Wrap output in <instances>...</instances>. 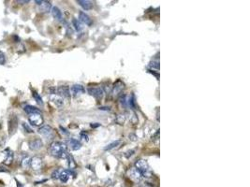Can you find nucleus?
<instances>
[{
  "label": "nucleus",
  "instance_id": "6ab92c4d",
  "mask_svg": "<svg viewBox=\"0 0 250 187\" xmlns=\"http://www.w3.org/2000/svg\"><path fill=\"white\" fill-rule=\"evenodd\" d=\"M24 110L29 115L30 114H35V113H39V114H41V111H40L38 108H36V107H34V106H31V105L25 106L24 108Z\"/></svg>",
  "mask_w": 250,
  "mask_h": 187
},
{
  "label": "nucleus",
  "instance_id": "f257e3e1",
  "mask_svg": "<svg viewBox=\"0 0 250 187\" xmlns=\"http://www.w3.org/2000/svg\"><path fill=\"white\" fill-rule=\"evenodd\" d=\"M49 151L51 155L56 158L66 159L67 155H69V153H67V146L63 142H59V141L53 142L50 146Z\"/></svg>",
  "mask_w": 250,
  "mask_h": 187
},
{
  "label": "nucleus",
  "instance_id": "39448f33",
  "mask_svg": "<svg viewBox=\"0 0 250 187\" xmlns=\"http://www.w3.org/2000/svg\"><path fill=\"white\" fill-rule=\"evenodd\" d=\"M28 121L31 125L33 126H40L43 124V118L41 114L39 113H35V114H30L28 117Z\"/></svg>",
  "mask_w": 250,
  "mask_h": 187
},
{
  "label": "nucleus",
  "instance_id": "9d476101",
  "mask_svg": "<svg viewBox=\"0 0 250 187\" xmlns=\"http://www.w3.org/2000/svg\"><path fill=\"white\" fill-rule=\"evenodd\" d=\"M127 174H128V176H129L134 182H136V183H139V182H141V179H143V177H141V173L138 171V169L135 168H131L130 169H128V171H127Z\"/></svg>",
  "mask_w": 250,
  "mask_h": 187
},
{
  "label": "nucleus",
  "instance_id": "9b49d317",
  "mask_svg": "<svg viewBox=\"0 0 250 187\" xmlns=\"http://www.w3.org/2000/svg\"><path fill=\"white\" fill-rule=\"evenodd\" d=\"M43 146V142L40 138H34L29 141V148L32 151H38L41 149Z\"/></svg>",
  "mask_w": 250,
  "mask_h": 187
},
{
  "label": "nucleus",
  "instance_id": "1a4fd4ad",
  "mask_svg": "<svg viewBox=\"0 0 250 187\" xmlns=\"http://www.w3.org/2000/svg\"><path fill=\"white\" fill-rule=\"evenodd\" d=\"M56 95H58L59 96L66 97V98H70V89L69 86L67 85H61L59 87L56 88Z\"/></svg>",
  "mask_w": 250,
  "mask_h": 187
},
{
  "label": "nucleus",
  "instance_id": "6e6552de",
  "mask_svg": "<svg viewBox=\"0 0 250 187\" xmlns=\"http://www.w3.org/2000/svg\"><path fill=\"white\" fill-rule=\"evenodd\" d=\"M70 89V95L74 97H78L81 95H83V94L85 93L84 87L81 84H74Z\"/></svg>",
  "mask_w": 250,
  "mask_h": 187
},
{
  "label": "nucleus",
  "instance_id": "7ed1b4c3",
  "mask_svg": "<svg viewBox=\"0 0 250 187\" xmlns=\"http://www.w3.org/2000/svg\"><path fill=\"white\" fill-rule=\"evenodd\" d=\"M17 126H18V117L16 114H11L8 121V128H9L10 136L13 135L16 132Z\"/></svg>",
  "mask_w": 250,
  "mask_h": 187
},
{
  "label": "nucleus",
  "instance_id": "c756f323",
  "mask_svg": "<svg viewBox=\"0 0 250 187\" xmlns=\"http://www.w3.org/2000/svg\"><path fill=\"white\" fill-rule=\"evenodd\" d=\"M6 64V57H5V54L2 52H0V65H5Z\"/></svg>",
  "mask_w": 250,
  "mask_h": 187
},
{
  "label": "nucleus",
  "instance_id": "a211bd4d",
  "mask_svg": "<svg viewBox=\"0 0 250 187\" xmlns=\"http://www.w3.org/2000/svg\"><path fill=\"white\" fill-rule=\"evenodd\" d=\"M124 83L121 82V81H117L115 83H114V86H113V91H112V94L114 96H117L119 95V94L123 91L124 89Z\"/></svg>",
  "mask_w": 250,
  "mask_h": 187
},
{
  "label": "nucleus",
  "instance_id": "aec40b11",
  "mask_svg": "<svg viewBox=\"0 0 250 187\" xmlns=\"http://www.w3.org/2000/svg\"><path fill=\"white\" fill-rule=\"evenodd\" d=\"M77 3L85 10H89L93 8V4L90 1H87V0H78Z\"/></svg>",
  "mask_w": 250,
  "mask_h": 187
},
{
  "label": "nucleus",
  "instance_id": "4468645a",
  "mask_svg": "<svg viewBox=\"0 0 250 187\" xmlns=\"http://www.w3.org/2000/svg\"><path fill=\"white\" fill-rule=\"evenodd\" d=\"M50 100L52 101V103L55 104L56 107H62L64 102H63V98L61 96H59L56 94H53V95H50Z\"/></svg>",
  "mask_w": 250,
  "mask_h": 187
},
{
  "label": "nucleus",
  "instance_id": "ddd939ff",
  "mask_svg": "<svg viewBox=\"0 0 250 187\" xmlns=\"http://www.w3.org/2000/svg\"><path fill=\"white\" fill-rule=\"evenodd\" d=\"M70 178V170H67V169H61L59 173V177L58 179L60 180V182L66 183L69 182V180Z\"/></svg>",
  "mask_w": 250,
  "mask_h": 187
},
{
  "label": "nucleus",
  "instance_id": "0eeeda50",
  "mask_svg": "<svg viewBox=\"0 0 250 187\" xmlns=\"http://www.w3.org/2000/svg\"><path fill=\"white\" fill-rule=\"evenodd\" d=\"M87 92H88L90 96H94L97 99H101L104 96V91L100 87H89L87 89Z\"/></svg>",
  "mask_w": 250,
  "mask_h": 187
},
{
  "label": "nucleus",
  "instance_id": "a878e982",
  "mask_svg": "<svg viewBox=\"0 0 250 187\" xmlns=\"http://www.w3.org/2000/svg\"><path fill=\"white\" fill-rule=\"evenodd\" d=\"M33 97L35 98L36 102H37V103H38V105H40V106H42V105H43L42 98L40 97V96L38 95V94L37 92H33Z\"/></svg>",
  "mask_w": 250,
  "mask_h": 187
},
{
  "label": "nucleus",
  "instance_id": "393cba45",
  "mask_svg": "<svg viewBox=\"0 0 250 187\" xmlns=\"http://www.w3.org/2000/svg\"><path fill=\"white\" fill-rule=\"evenodd\" d=\"M72 24L74 25V28L76 29V31H81L83 29V26H82V24H81V22L78 21V20H76V19L72 20Z\"/></svg>",
  "mask_w": 250,
  "mask_h": 187
},
{
  "label": "nucleus",
  "instance_id": "2eb2a0df",
  "mask_svg": "<svg viewBox=\"0 0 250 187\" xmlns=\"http://www.w3.org/2000/svg\"><path fill=\"white\" fill-rule=\"evenodd\" d=\"M79 21L81 23H84L86 25H91L92 24V20L90 19V17L86 14V13L81 11L79 13Z\"/></svg>",
  "mask_w": 250,
  "mask_h": 187
},
{
  "label": "nucleus",
  "instance_id": "f704fd0d",
  "mask_svg": "<svg viewBox=\"0 0 250 187\" xmlns=\"http://www.w3.org/2000/svg\"><path fill=\"white\" fill-rule=\"evenodd\" d=\"M99 110H110V108H104V107H101V108H99Z\"/></svg>",
  "mask_w": 250,
  "mask_h": 187
},
{
  "label": "nucleus",
  "instance_id": "bb28decb",
  "mask_svg": "<svg viewBox=\"0 0 250 187\" xmlns=\"http://www.w3.org/2000/svg\"><path fill=\"white\" fill-rule=\"evenodd\" d=\"M125 120H126V117L124 114H119L117 117H116V122L119 124H123L125 123Z\"/></svg>",
  "mask_w": 250,
  "mask_h": 187
},
{
  "label": "nucleus",
  "instance_id": "f03ea898",
  "mask_svg": "<svg viewBox=\"0 0 250 187\" xmlns=\"http://www.w3.org/2000/svg\"><path fill=\"white\" fill-rule=\"evenodd\" d=\"M135 168L138 169V171L141 173V175L143 178H150L152 176V171L150 169V166L148 163L143 159H140L135 163Z\"/></svg>",
  "mask_w": 250,
  "mask_h": 187
},
{
  "label": "nucleus",
  "instance_id": "473e14b6",
  "mask_svg": "<svg viewBox=\"0 0 250 187\" xmlns=\"http://www.w3.org/2000/svg\"><path fill=\"white\" fill-rule=\"evenodd\" d=\"M81 137L83 138V139L84 140V141H88V136H87L86 134H84V133H82V134H81Z\"/></svg>",
  "mask_w": 250,
  "mask_h": 187
},
{
  "label": "nucleus",
  "instance_id": "423d86ee",
  "mask_svg": "<svg viewBox=\"0 0 250 187\" xmlns=\"http://www.w3.org/2000/svg\"><path fill=\"white\" fill-rule=\"evenodd\" d=\"M42 166H43V162H42V159L40 157L38 156H34L31 158L30 160V166L33 170H36V171H39L40 169H42Z\"/></svg>",
  "mask_w": 250,
  "mask_h": 187
},
{
  "label": "nucleus",
  "instance_id": "4be33fe9",
  "mask_svg": "<svg viewBox=\"0 0 250 187\" xmlns=\"http://www.w3.org/2000/svg\"><path fill=\"white\" fill-rule=\"evenodd\" d=\"M30 160L31 158L29 156H24L22 160V166L24 169H28L30 166Z\"/></svg>",
  "mask_w": 250,
  "mask_h": 187
},
{
  "label": "nucleus",
  "instance_id": "7c9ffc66",
  "mask_svg": "<svg viewBox=\"0 0 250 187\" xmlns=\"http://www.w3.org/2000/svg\"><path fill=\"white\" fill-rule=\"evenodd\" d=\"M60 170L61 169H56V170H55L53 172V174H52V178L53 179H58V177H59V173H60Z\"/></svg>",
  "mask_w": 250,
  "mask_h": 187
},
{
  "label": "nucleus",
  "instance_id": "c9c22d12",
  "mask_svg": "<svg viewBox=\"0 0 250 187\" xmlns=\"http://www.w3.org/2000/svg\"><path fill=\"white\" fill-rule=\"evenodd\" d=\"M17 2H18V3H23V4H24V3H29L28 0H26V1H17Z\"/></svg>",
  "mask_w": 250,
  "mask_h": 187
},
{
  "label": "nucleus",
  "instance_id": "2f4dec72",
  "mask_svg": "<svg viewBox=\"0 0 250 187\" xmlns=\"http://www.w3.org/2000/svg\"><path fill=\"white\" fill-rule=\"evenodd\" d=\"M150 66H152L153 68H157V69L159 68V65H158V61H153V62H151V63H150Z\"/></svg>",
  "mask_w": 250,
  "mask_h": 187
},
{
  "label": "nucleus",
  "instance_id": "c85d7f7f",
  "mask_svg": "<svg viewBox=\"0 0 250 187\" xmlns=\"http://www.w3.org/2000/svg\"><path fill=\"white\" fill-rule=\"evenodd\" d=\"M120 103H121V105H123L124 107H126V105H127V100H126V96L125 95L120 97Z\"/></svg>",
  "mask_w": 250,
  "mask_h": 187
},
{
  "label": "nucleus",
  "instance_id": "412c9836",
  "mask_svg": "<svg viewBox=\"0 0 250 187\" xmlns=\"http://www.w3.org/2000/svg\"><path fill=\"white\" fill-rule=\"evenodd\" d=\"M39 9L42 12H49L52 10V5L49 1H41L39 5Z\"/></svg>",
  "mask_w": 250,
  "mask_h": 187
},
{
  "label": "nucleus",
  "instance_id": "b1692460",
  "mask_svg": "<svg viewBox=\"0 0 250 187\" xmlns=\"http://www.w3.org/2000/svg\"><path fill=\"white\" fill-rule=\"evenodd\" d=\"M67 165H69L70 169H75L76 168V164H75V162H74L72 156L69 155H67Z\"/></svg>",
  "mask_w": 250,
  "mask_h": 187
},
{
  "label": "nucleus",
  "instance_id": "e433bc0d",
  "mask_svg": "<svg viewBox=\"0 0 250 187\" xmlns=\"http://www.w3.org/2000/svg\"><path fill=\"white\" fill-rule=\"evenodd\" d=\"M140 187H149L148 185H146V184H143V185H141Z\"/></svg>",
  "mask_w": 250,
  "mask_h": 187
},
{
  "label": "nucleus",
  "instance_id": "5701e85b",
  "mask_svg": "<svg viewBox=\"0 0 250 187\" xmlns=\"http://www.w3.org/2000/svg\"><path fill=\"white\" fill-rule=\"evenodd\" d=\"M120 143H121L120 140H116V141H113V142H112V143H110V144H108V145L105 147V148H104V150H105V151L112 150V149L115 148V147H117Z\"/></svg>",
  "mask_w": 250,
  "mask_h": 187
},
{
  "label": "nucleus",
  "instance_id": "20e7f679",
  "mask_svg": "<svg viewBox=\"0 0 250 187\" xmlns=\"http://www.w3.org/2000/svg\"><path fill=\"white\" fill-rule=\"evenodd\" d=\"M38 133L47 139H51L55 137V131L50 125H42L41 127H39Z\"/></svg>",
  "mask_w": 250,
  "mask_h": 187
},
{
  "label": "nucleus",
  "instance_id": "f8f14e48",
  "mask_svg": "<svg viewBox=\"0 0 250 187\" xmlns=\"http://www.w3.org/2000/svg\"><path fill=\"white\" fill-rule=\"evenodd\" d=\"M67 146L72 151H78L82 148V143H81L78 139L75 138H70L67 140Z\"/></svg>",
  "mask_w": 250,
  "mask_h": 187
},
{
  "label": "nucleus",
  "instance_id": "dca6fc26",
  "mask_svg": "<svg viewBox=\"0 0 250 187\" xmlns=\"http://www.w3.org/2000/svg\"><path fill=\"white\" fill-rule=\"evenodd\" d=\"M12 161H13V152L10 149H6L5 150V158H4L3 163L5 165L10 166L12 163Z\"/></svg>",
  "mask_w": 250,
  "mask_h": 187
},
{
  "label": "nucleus",
  "instance_id": "cd10ccee",
  "mask_svg": "<svg viewBox=\"0 0 250 187\" xmlns=\"http://www.w3.org/2000/svg\"><path fill=\"white\" fill-rule=\"evenodd\" d=\"M23 127H24V129L25 130V132H27V133H34V130L30 127V125H29L28 124L23 123Z\"/></svg>",
  "mask_w": 250,
  "mask_h": 187
},
{
  "label": "nucleus",
  "instance_id": "72a5a7b5",
  "mask_svg": "<svg viewBox=\"0 0 250 187\" xmlns=\"http://www.w3.org/2000/svg\"><path fill=\"white\" fill-rule=\"evenodd\" d=\"M0 171H4V172H8L9 170H8V169H5V168H4V166H0Z\"/></svg>",
  "mask_w": 250,
  "mask_h": 187
},
{
  "label": "nucleus",
  "instance_id": "f3484780",
  "mask_svg": "<svg viewBox=\"0 0 250 187\" xmlns=\"http://www.w3.org/2000/svg\"><path fill=\"white\" fill-rule=\"evenodd\" d=\"M51 11H52L53 17L55 18V20H57V21H62L63 15H62V11L60 10L59 8H57V7H53Z\"/></svg>",
  "mask_w": 250,
  "mask_h": 187
}]
</instances>
